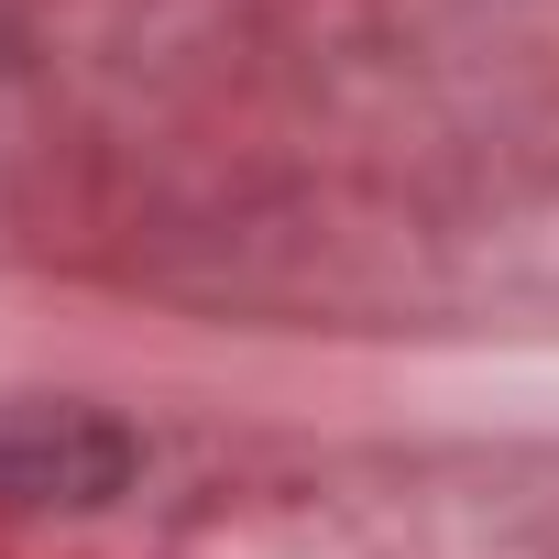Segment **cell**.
Wrapping results in <instances>:
<instances>
[{
  "instance_id": "cell-1",
  "label": "cell",
  "mask_w": 559,
  "mask_h": 559,
  "mask_svg": "<svg viewBox=\"0 0 559 559\" xmlns=\"http://www.w3.org/2000/svg\"><path fill=\"white\" fill-rule=\"evenodd\" d=\"M132 483V439L88 406H0V504H99Z\"/></svg>"
}]
</instances>
